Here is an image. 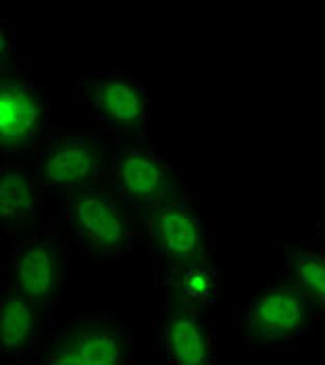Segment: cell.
Segmentation results:
<instances>
[{
  "instance_id": "obj_1",
  "label": "cell",
  "mask_w": 325,
  "mask_h": 365,
  "mask_svg": "<svg viewBox=\"0 0 325 365\" xmlns=\"http://www.w3.org/2000/svg\"><path fill=\"white\" fill-rule=\"evenodd\" d=\"M88 117L108 134H140L150 121V103L144 84L121 69H86L69 88Z\"/></svg>"
},
{
  "instance_id": "obj_2",
  "label": "cell",
  "mask_w": 325,
  "mask_h": 365,
  "mask_svg": "<svg viewBox=\"0 0 325 365\" xmlns=\"http://www.w3.org/2000/svg\"><path fill=\"white\" fill-rule=\"evenodd\" d=\"M121 205L107 186H81L65 195V220L90 253L123 259L134 247L138 227Z\"/></svg>"
},
{
  "instance_id": "obj_3",
  "label": "cell",
  "mask_w": 325,
  "mask_h": 365,
  "mask_svg": "<svg viewBox=\"0 0 325 365\" xmlns=\"http://www.w3.org/2000/svg\"><path fill=\"white\" fill-rule=\"evenodd\" d=\"M103 182L123 207L146 213L173 197L182 169L155 146H125L108 161Z\"/></svg>"
},
{
  "instance_id": "obj_4",
  "label": "cell",
  "mask_w": 325,
  "mask_h": 365,
  "mask_svg": "<svg viewBox=\"0 0 325 365\" xmlns=\"http://www.w3.org/2000/svg\"><path fill=\"white\" fill-rule=\"evenodd\" d=\"M317 303L294 284L257 290L244 313V340L248 346H277L311 332Z\"/></svg>"
},
{
  "instance_id": "obj_5",
  "label": "cell",
  "mask_w": 325,
  "mask_h": 365,
  "mask_svg": "<svg viewBox=\"0 0 325 365\" xmlns=\"http://www.w3.org/2000/svg\"><path fill=\"white\" fill-rule=\"evenodd\" d=\"M69 269V251L53 232L29 234L13 242L11 272L15 286L42 309H53L61 299Z\"/></svg>"
},
{
  "instance_id": "obj_6",
  "label": "cell",
  "mask_w": 325,
  "mask_h": 365,
  "mask_svg": "<svg viewBox=\"0 0 325 365\" xmlns=\"http://www.w3.org/2000/svg\"><path fill=\"white\" fill-rule=\"evenodd\" d=\"M51 119V94L31 76L11 71L2 63L0 84V148L6 155L29 148Z\"/></svg>"
},
{
  "instance_id": "obj_7",
  "label": "cell",
  "mask_w": 325,
  "mask_h": 365,
  "mask_svg": "<svg viewBox=\"0 0 325 365\" xmlns=\"http://www.w3.org/2000/svg\"><path fill=\"white\" fill-rule=\"evenodd\" d=\"M44 364L117 365L132 361V340L105 317H80L53 334Z\"/></svg>"
},
{
  "instance_id": "obj_8",
  "label": "cell",
  "mask_w": 325,
  "mask_h": 365,
  "mask_svg": "<svg viewBox=\"0 0 325 365\" xmlns=\"http://www.w3.org/2000/svg\"><path fill=\"white\" fill-rule=\"evenodd\" d=\"M146 215V232L161 255L167 272L182 269L207 257L211 234L200 213L184 198H169L153 207Z\"/></svg>"
},
{
  "instance_id": "obj_9",
  "label": "cell",
  "mask_w": 325,
  "mask_h": 365,
  "mask_svg": "<svg viewBox=\"0 0 325 365\" xmlns=\"http://www.w3.org/2000/svg\"><path fill=\"white\" fill-rule=\"evenodd\" d=\"M105 150L96 138L54 134L40 150L38 182L44 192L73 190L105 180Z\"/></svg>"
},
{
  "instance_id": "obj_10",
  "label": "cell",
  "mask_w": 325,
  "mask_h": 365,
  "mask_svg": "<svg viewBox=\"0 0 325 365\" xmlns=\"http://www.w3.org/2000/svg\"><path fill=\"white\" fill-rule=\"evenodd\" d=\"M162 353L169 364H213L215 336L205 309L184 303L169 290L162 322Z\"/></svg>"
},
{
  "instance_id": "obj_11",
  "label": "cell",
  "mask_w": 325,
  "mask_h": 365,
  "mask_svg": "<svg viewBox=\"0 0 325 365\" xmlns=\"http://www.w3.org/2000/svg\"><path fill=\"white\" fill-rule=\"evenodd\" d=\"M38 305L17 286H2L0 301V351L15 361L33 351L38 334Z\"/></svg>"
},
{
  "instance_id": "obj_12",
  "label": "cell",
  "mask_w": 325,
  "mask_h": 365,
  "mask_svg": "<svg viewBox=\"0 0 325 365\" xmlns=\"http://www.w3.org/2000/svg\"><path fill=\"white\" fill-rule=\"evenodd\" d=\"M40 182L36 171L24 168H4L0 171V213L9 232L26 230L38 222Z\"/></svg>"
},
{
  "instance_id": "obj_13",
  "label": "cell",
  "mask_w": 325,
  "mask_h": 365,
  "mask_svg": "<svg viewBox=\"0 0 325 365\" xmlns=\"http://www.w3.org/2000/svg\"><path fill=\"white\" fill-rule=\"evenodd\" d=\"M286 276L311 301L325 307V245L321 238L284 249Z\"/></svg>"
},
{
  "instance_id": "obj_14",
  "label": "cell",
  "mask_w": 325,
  "mask_h": 365,
  "mask_svg": "<svg viewBox=\"0 0 325 365\" xmlns=\"http://www.w3.org/2000/svg\"><path fill=\"white\" fill-rule=\"evenodd\" d=\"M169 290L184 303L207 309L217 297V272L209 257L196 259L182 269L167 272Z\"/></svg>"
}]
</instances>
